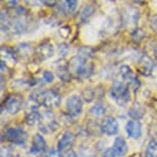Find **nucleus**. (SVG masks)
<instances>
[{"instance_id":"f257e3e1","label":"nucleus","mask_w":157,"mask_h":157,"mask_svg":"<svg viewBox=\"0 0 157 157\" xmlns=\"http://www.w3.org/2000/svg\"><path fill=\"white\" fill-rule=\"evenodd\" d=\"M67 66L71 75L77 78H87L93 74L94 71L93 65L87 63V61L83 60L78 56H75L71 59Z\"/></svg>"},{"instance_id":"72a5a7b5","label":"nucleus","mask_w":157,"mask_h":157,"mask_svg":"<svg viewBox=\"0 0 157 157\" xmlns=\"http://www.w3.org/2000/svg\"><path fill=\"white\" fill-rule=\"evenodd\" d=\"M61 157H78V156H77V154L74 152V150L71 149L69 151H67V152L61 154Z\"/></svg>"},{"instance_id":"4468645a","label":"nucleus","mask_w":157,"mask_h":157,"mask_svg":"<svg viewBox=\"0 0 157 157\" xmlns=\"http://www.w3.org/2000/svg\"><path fill=\"white\" fill-rule=\"evenodd\" d=\"M125 130L128 137L135 139V140H138L142 136V124L139 120L132 119L126 123Z\"/></svg>"},{"instance_id":"f03ea898","label":"nucleus","mask_w":157,"mask_h":157,"mask_svg":"<svg viewBox=\"0 0 157 157\" xmlns=\"http://www.w3.org/2000/svg\"><path fill=\"white\" fill-rule=\"evenodd\" d=\"M33 100L39 106H42L46 109H54L61 105L62 97L55 90H44L37 93L36 96L33 97Z\"/></svg>"},{"instance_id":"412c9836","label":"nucleus","mask_w":157,"mask_h":157,"mask_svg":"<svg viewBox=\"0 0 157 157\" xmlns=\"http://www.w3.org/2000/svg\"><path fill=\"white\" fill-rule=\"evenodd\" d=\"M79 0H63V10L68 13H75Z\"/></svg>"},{"instance_id":"7ed1b4c3","label":"nucleus","mask_w":157,"mask_h":157,"mask_svg":"<svg viewBox=\"0 0 157 157\" xmlns=\"http://www.w3.org/2000/svg\"><path fill=\"white\" fill-rule=\"evenodd\" d=\"M121 24L124 29L129 33H135L139 29V20H140V10L135 6L124 7L120 13Z\"/></svg>"},{"instance_id":"c756f323","label":"nucleus","mask_w":157,"mask_h":157,"mask_svg":"<svg viewBox=\"0 0 157 157\" xmlns=\"http://www.w3.org/2000/svg\"><path fill=\"white\" fill-rule=\"evenodd\" d=\"M59 34L61 35V37L63 38H67L69 37V35L71 34V29L69 26H63L59 29Z\"/></svg>"},{"instance_id":"6e6552de","label":"nucleus","mask_w":157,"mask_h":157,"mask_svg":"<svg viewBox=\"0 0 157 157\" xmlns=\"http://www.w3.org/2000/svg\"><path fill=\"white\" fill-rule=\"evenodd\" d=\"M22 106H23V99L20 96H14V94L7 97L3 104L5 111L11 115H14L17 112H20V110L22 109Z\"/></svg>"},{"instance_id":"f704fd0d","label":"nucleus","mask_w":157,"mask_h":157,"mask_svg":"<svg viewBox=\"0 0 157 157\" xmlns=\"http://www.w3.org/2000/svg\"><path fill=\"white\" fill-rule=\"evenodd\" d=\"M45 4L46 6H56L57 5V0H45Z\"/></svg>"},{"instance_id":"f3484780","label":"nucleus","mask_w":157,"mask_h":157,"mask_svg":"<svg viewBox=\"0 0 157 157\" xmlns=\"http://www.w3.org/2000/svg\"><path fill=\"white\" fill-rule=\"evenodd\" d=\"M14 50H16L17 56H21L23 58H29L35 52V50L33 49L31 44H29L27 42L20 43L19 45H17Z\"/></svg>"},{"instance_id":"2eb2a0df","label":"nucleus","mask_w":157,"mask_h":157,"mask_svg":"<svg viewBox=\"0 0 157 157\" xmlns=\"http://www.w3.org/2000/svg\"><path fill=\"white\" fill-rule=\"evenodd\" d=\"M139 68L142 71L144 75H149L153 71L154 68V62L150 57L147 55H143L139 60Z\"/></svg>"},{"instance_id":"5701e85b","label":"nucleus","mask_w":157,"mask_h":157,"mask_svg":"<svg viewBox=\"0 0 157 157\" xmlns=\"http://www.w3.org/2000/svg\"><path fill=\"white\" fill-rule=\"evenodd\" d=\"M145 157H157V141L152 139L148 143L147 149L145 151Z\"/></svg>"},{"instance_id":"aec40b11","label":"nucleus","mask_w":157,"mask_h":157,"mask_svg":"<svg viewBox=\"0 0 157 157\" xmlns=\"http://www.w3.org/2000/svg\"><path fill=\"white\" fill-rule=\"evenodd\" d=\"M93 55H94V49L90 46H81L78 48V52H77L76 56H78V57H80L85 61H87L88 59L93 57Z\"/></svg>"},{"instance_id":"ddd939ff","label":"nucleus","mask_w":157,"mask_h":157,"mask_svg":"<svg viewBox=\"0 0 157 157\" xmlns=\"http://www.w3.org/2000/svg\"><path fill=\"white\" fill-rule=\"evenodd\" d=\"M17 62V56L16 50L11 49L7 46L1 47V63L4 64L6 67L14 66Z\"/></svg>"},{"instance_id":"6ab92c4d","label":"nucleus","mask_w":157,"mask_h":157,"mask_svg":"<svg viewBox=\"0 0 157 157\" xmlns=\"http://www.w3.org/2000/svg\"><path fill=\"white\" fill-rule=\"evenodd\" d=\"M40 114L41 113L36 108H33L27 114V116H26V122H27L29 125H34V124H36V123L38 124L40 119Z\"/></svg>"},{"instance_id":"4be33fe9","label":"nucleus","mask_w":157,"mask_h":157,"mask_svg":"<svg viewBox=\"0 0 157 157\" xmlns=\"http://www.w3.org/2000/svg\"><path fill=\"white\" fill-rule=\"evenodd\" d=\"M106 113V107L101 103L94 104V105L90 109V114L94 117H101Z\"/></svg>"},{"instance_id":"1a4fd4ad","label":"nucleus","mask_w":157,"mask_h":157,"mask_svg":"<svg viewBox=\"0 0 157 157\" xmlns=\"http://www.w3.org/2000/svg\"><path fill=\"white\" fill-rule=\"evenodd\" d=\"M101 130L105 135L114 136L119 130V124L116 118L114 117H105L101 122Z\"/></svg>"},{"instance_id":"dca6fc26","label":"nucleus","mask_w":157,"mask_h":157,"mask_svg":"<svg viewBox=\"0 0 157 157\" xmlns=\"http://www.w3.org/2000/svg\"><path fill=\"white\" fill-rule=\"evenodd\" d=\"M113 148L116 152L117 156H124L128 151V147H127L126 141L124 140L123 137H116L114 140Z\"/></svg>"},{"instance_id":"9d476101","label":"nucleus","mask_w":157,"mask_h":157,"mask_svg":"<svg viewBox=\"0 0 157 157\" xmlns=\"http://www.w3.org/2000/svg\"><path fill=\"white\" fill-rule=\"evenodd\" d=\"M55 54V49L52 44L49 41H43L42 43H40L38 47L35 50V55L37 56V58L40 61H45L48 60L54 56Z\"/></svg>"},{"instance_id":"39448f33","label":"nucleus","mask_w":157,"mask_h":157,"mask_svg":"<svg viewBox=\"0 0 157 157\" xmlns=\"http://www.w3.org/2000/svg\"><path fill=\"white\" fill-rule=\"evenodd\" d=\"M40 132L43 134H52L58 128V122L54 114L49 111H45L40 114L39 123H38Z\"/></svg>"},{"instance_id":"7c9ffc66","label":"nucleus","mask_w":157,"mask_h":157,"mask_svg":"<svg viewBox=\"0 0 157 157\" xmlns=\"http://www.w3.org/2000/svg\"><path fill=\"white\" fill-rule=\"evenodd\" d=\"M149 27L153 32H157V13L153 14V16L150 17Z\"/></svg>"},{"instance_id":"9b49d317","label":"nucleus","mask_w":157,"mask_h":157,"mask_svg":"<svg viewBox=\"0 0 157 157\" xmlns=\"http://www.w3.org/2000/svg\"><path fill=\"white\" fill-rule=\"evenodd\" d=\"M74 143V135L70 132H64L63 136L58 142L57 145V151L60 154H63L67 151L72 149V145Z\"/></svg>"},{"instance_id":"e433bc0d","label":"nucleus","mask_w":157,"mask_h":157,"mask_svg":"<svg viewBox=\"0 0 157 157\" xmlns=\"http://www.w3.org/2000/svg\"><path fill=\"white\" fill-rule=\"evenodd\" d=\"M134 2L137 4H143L145 2V0H134Z\"/></svg>"},{"instance_id":"f8f14e48","label":"nucleus","mask_w":157,"mask_h":157,"mask_svg":"<svg viewBox=\"0 0 157 157\" xmlns=\"http://www.w3.org/2000/svg\"><path fill=\"white\" fill-rule=\"evenodd\" d=\"M47 149L46 142L44 140V138L39 134H36L33 137L32 140V145L30 147V153L37 155V154H42L45 153Z\"/></svg>"},{"instance_id":"a211bd4d","label":"nucleus","mask_w":157,"mask_h":157,"mask_svg":"<svg viewBox=\"0 0 157 157\" xmlns=\"http://www.w3.org/2000/svg\"><path fill=\"white\" fill-rule=\"evenodd\" d=\"M94 13V7L91 4H85L81 8L80 13H79V21L81 23H86L88 20L93 17Z\"/></svg>"},{"instance_id":"a878e982","label":"nucleus","mask_w":157,"mask_h":157,"mask_svg":"<svg viewBox=\"0 0 157 157\" xmlns=\"http://www.w3.org/2000/svg\"><path fill=\"white\" fill-rule=\"evenodd\" d=\"M25 3L30 7H40L45 4V0H25Z\"/></svg>"},{"instance_id":"20e7f679","label":"nucleus","mask_w":157,"mask_h":157,"mask_svg":"<svg viewBox=\"0 0 157 157\" xmlns=\"http://www.w3.org/2000/svg\"><path fill=\"white\" fill-rule=\"evenodd\" d=\"M110 97L117 103V105L126 106L130 100L128 85L123 81H115L110 88Z\"/></svg>"},{"instance_id":"c9c22d12","label":"nucleus","mask_w":157,"mask_h":157,"mask_svg":"<svg viewBox=\"0 0 157 157\" xmlns=\"http://www.w3.org/2000/svg\"><path fill=\"white\" fill-rule=\"evenodd\" d=\"M154 59H155V62L157 63V46L154 48Z\"/></svg>"},{"instance_id":"393cba45","label":"nucleus","mask_w":157,"mask_h":157,"mask_svg":"<svg viewBox=\"0 0 157 157\" xmlns=\"http://www.w3.org/2000/svg\"><path fill=\"white\" fill-rule=\"evenodd\" d=\"M128 115L132 118V119L138 120L144 115V110H143V108L139 107V106H134V107H132L129 109Z\"/></svg>"},{"instance_id":"cd10ccee","label":"nucleus","mask_w":157,"mask_h":157,"mask_svg":"<svg viewBox=\"0 0 157 157\" xmlns=\"http://www.w3.org/2000/svg\"><path fill=\"white\" fill-rule=\"evenodd\" d=\"M69 52V45L67 43H60L58 46V52L61 57H65Z\"/></svg>"},{"instance_id":"423d86ee","label":"nucleus","mask_w":157,"mask_h":157,"mask_svg":"<svg viewBox=\"0 0 157 157\" xmlns=\"http://www.w3.org/2000/svg\"><path fill=\"white\" fill-rule=\"evenodd\" d=\"M5 137L11 144L25 146L28 141V134L22 127H10L6 130Z\"/></svg>"},{"instance_id":"bb28decb","label":"nucleus","mask_w":157,"mask_h":157,"mask_svg":"<svg viewBox=\"0 0 157 157\" xmlns=\"http://www.w3.org/2000/svg\"><path fill=\"white\" fill-rule=\"evenodd\" d=\"M82 97L84 98V100L86 101V102H91L94 98V90H91V88H86V90H83V93H82Z\"/></svg>"},{"instance_id":"2f4dec72","label":"nucleus","mask_w":157,"mask_h":157,"mask_svg":"<svg viewBox=\"0 0 157 157\" xmlns=\"http://www.w3.org/2000/svg\"><path fill=\"white\" fill-rule=\"evenodd\" d=\"M116 156H117V154H116V152H115L113 147L106 149L103 152V155H102V157H116Z\"/></svg>"},{"instance_id":"0eeeda50","label":"nucleus","mask_w":157,"mask_h":157,"mask_svg":"<svg viewBox=\"0 0 157 157\" xmlns=\"http://www.w3.org/2000/svg\"><path fill=\"white\" fill-rule=\"evenodd\" d=\"M82 107H83V102L82 99L77 94L70 96L66 101V109L70 116L75 117L81 114Z\"/></svg>"},{"instance_id":"b1692460","label":"nucleus","mask_w":157,"mask_h":157,"mask_svg":"<svg viewBox=\"0 0 157 157\" xmlns=\"http://www.w3.org/2000/svg\"><path fill=\"white\" fill-rule=\"evenodd\" d=\"M58 76L61 78V80H63V81H69L70 79H71V77H72V75L70 74L69 72V70H68V66L66 65V66H59L58 67Z\"/></svg>"},{"instance_id":"c85d7f7f","label":"nucleus","mask_w":157,"mask_h":157,"mask_svg":"<svg viewBox=\"0 0 157 157\" xmlns=\"http://www.w3.org/2000/svg\"><path fill=\"white\" fill-rule=\"evenodd\" d=\"M42 79L46 82V83H52L55 79V75L52 72L46 70V71H44L43 74H42Z\"/></svg>"},{"instance_id":"473e14b6","label":"nucleus","mask_w":157,"mask_h":157,"mask_svg":"<svg viewBox=\"0 0 157 157\" xmlns=\"http://www.w3.org/2000/svg\"><path fill=\"white\" fill-rule=\"evenodd\" d=\"M2 2L6 6V8H13L17 6V3L20 2V0H2Z\"/></svg>"}]
</instances>
